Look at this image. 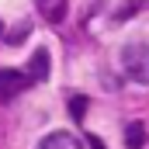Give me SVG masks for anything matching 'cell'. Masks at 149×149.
<instances>
[{
    "label": "cell",
    "instance_id": "cell-1",
    "mask_svg": "<svg viewBox=\"0 0 149 149\" xmlns=\"http://www.w3.org/2000/svg\"><path fill=\"white\" fill-rule=\"evenodd\" d=\"M121 66H125V73L132 76L135 83H149V45H146V42H132V45H125V52H121Z\"/></svg>",
    "mask_w": 149,
    "mask_h": 149
},
{
    "label": "cell",
    "instance_id": "cell-2",
    "mask_svg": "<svg viewBox=\"0 0 149 149\" xmlns=\"http://www.w3.org/2000/svg\"><path fill=\"white\" fill-rule=\"evenodd\" d=\"M28 87H31V80L24 70H0V101H10Z\"/></svg>",
    "mask_w": 149,
    "mask_h": 149
},
{
    "label": "cell",
    "instance_id": "cell-3",
    "mask_svg": "<svg viewBox=\"0 0 149 149\" xmlns=\"http://www.w3.org/2000/svg\"><path fill=\"white\" fill-rule=\"evenodd\" d=\"M38 149H83V146H80V139L70 135V132H49L38 142Z\"/></svg>",
    "mask_w": 149,
    "mask_h": 149
},
{
    "label": "cell",
    "instance_id": "cell-4",
    "mask_svg": "<svg viewBox=\"0 0 149 149\" xmlns=\"http://www.w3.org/2000/svg\"><path fill=\"white\" fill-rule=\"evenodd\" d=\"M24 73H28L31 83H42V80L49 76V52H45V49H38L35 56L28 59V70H24Z\"/></svg>",
    "mask_w": 149,
    "mask_h": 149
},
{
    "label": "cell",
    "instance_id": "cell-5",
    "mask_svg": "<svg viewBox=\"0 0 149 149\" xmlns=\"http://www.w3.org/2000/svg\"><path fill=\"white\" fill-rule=\"evenodd\" d=\"M146 142V128H142V121H132L128 128H125V146L128 149H139Z\"/></svg>",
    "mask_w": 149,
    "mask_h": 149
},
{
    "label": "cell",
    "instance_id": "cell-6",
    "mask_svg": "<svg viewBox=\"0 0 149 149\" xmlns=\"http://www.w3.org/2000/svg\"><path fill=\"white\" fill-rule=\"evenodd\" d=\"M42 3V10H49V17H59V7H63V0H38Z\"/></svg>",
    "mask_w": 149,
    "mask_h": 149
},
{
    "label": "cell",
    "instance_id": "cell-7",
    "mask_svg": "<svg viewBox=\"0 0 149 149\" xmlns=\"http://www.w3.org/2000/svg\"><path fill=\"white\" fill-rule=\"evenodd\" d=\"M83 108H87V101H83V97H73V114H76V118L83 114Z\"/></svg>",
    "mask_w": 149,
    "mask_h": 149
}]
</instances>
